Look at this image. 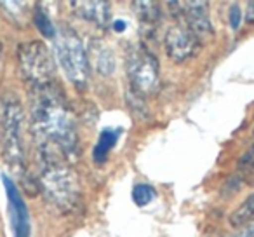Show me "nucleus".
<instances>
[{"instance_id": "2", "label": "nucleus", "mask_w": 254, "mask_h": 237, "mask_svg": "<svg viewBox=\"0 0 254 237\" xmlns=\"http://www.w3.org/2000/svg\"><path fill=\"white\" fill-rule=\"evenodd\" d=\"M39 183L46 199L61 213H71L80 206V183L63 156L39 150Z\"/></svg>"}, {"instance_id": "17", "label": "nucleus", "mask_w": 254, "mask_h": 237, "mask_svg": "<svg viewBox=\"0 0 254 237\" xmlns=\"http://www.w3.org/2000/svg\"><path fill=\"white\" fill-rule=\"evenodd\" d=\"M0 7H4V11L11 16L12 21H21L26 16V11H28L26 2H0Z\"/></svg>"}, {"instance_id": "4", "label": "nucleus", "mask_w": 254, "mask_h": 237, "mask_svg": "<svg viewBox=\"0 0 254 237\" xmlns=\"http://www.w3.org/2000/svg\"><path fill=\"white\" fill-rule=\"evenodd\" d=\"M2 150L7 164L25 176L26 149H25V112L16 98H9L4 103L2 112Z\"/></svg>"}, {"instance_id": "16", "label": "nucleus", "mask_w": 254, "mask_h": 237, "mask_svg": "<svg viewBox=\"0 0 254 237\" xmlns=\"http://www.w3.org/2000/svg\"><path fill=\"white\" fill-rule=\"evenodd\" d=\"M157 197L155 187H152L150 183H138L132 188V201L136 206L143 208V206H148L153 199Z\"/></svg>"}, {"instance_id": "1", "label": "nucleus", "mask_w": 254, "mask_h": 237, "mask_svg": "<svg viewBox=\"0 0 254 237\" xmlns=\"http://www.w3.org/2000/svg\"><path fill=\"white\" fill-rule=\"evenodd\" d=\"M32 131L39 150L56 152L68 162L77 157V121L58 84L32 89Z\"/></svg>"}, {"instance_id": "10", "label": "nucleus", "mask_w": 254, "mask_h": 237, "mask_svg": "<svg viewBox=\"0 0 254 237\" xmlns=\"http://www.w3.org/2000/svg\"><path fill=\"white\" fill-rule=\"evenodd\" d=\"M75 14L85 21H91L98 26H106L110 21V4L108 2H71Z\"/></svg>"}, {"instance_id": "21", "label": "nucleus", "mask_w": 254, "mask_h": 237, "mask_svg": "<svg viewBox=\"0 0 254 237\" xmlns=\"http://www.w3.org/2000/svg\"><path fill=\"white\" fill-rule=\"evenodd\" d=\"M112 26H113V30H115L117 33H122L124 30L127 28V23L124 21V19H115V21L112 23Z\"/></svg>"}, {"instance_id": "8", "label": "nucleus", "mask_w": 254, "mask_h": 237, "mask_svg": "<svg viewBox=\"0 0 254 237\" xmlns=\"http://www.w3.org/2000/svg\"><path fill=\"white\" fill-rule=\"evenodd\" d=\"M166 53L176 63H183V61L193 58L200 49V40L197 39L193 32L187 26L176 25L173 28H169V32L166 33Z\"/></svg>"}, {"instance_id": "11", "label": "nucleus", "mask_w": 254, "mask_h": 237, "mask_svg": "<svg viewBox=\"0 0 254 237\" xmlns=\"http://www.w3.org/2000/svg\"><path fill=\"white\" fill-rule=\"evenodd\" d=\"M87 56L91 58L96 70L101 75H105V77H110L115 72V56H113V51L105 42H101V40H92L89 44ZM91 61H89V65H91Z\"/></svg>"}, {"instance_id": "12", "label": "nucleus", "mask_w": 254, "mask_h": 237, "mask_svg": "<svg viewBox=\"0 0 254 237\" xmlns=\"http://www.w3.org/2000/svg\"><path fill=\"white\" fill-rule=\"evenodd\" d=\"M120 135H122V129L120 128H106L99 133L98 142H96L94 149H92V159L96 164H105L108 159V154L112 152V149L117 145Z\"/></svg>"}, {"instance_id": "19", "label": "nucleus", "mask_w": 254, "mask_h": 237, "mask_svg": "<svg viewBox=\"0 0 254 237\" xmlns=\"http://www.w3.org/2000/svg\"><path fill=\"white\" fill-rule=\"evenodd\" d=\"M233 237H254V220L246 223L244 227H239L237 232L233 234Z\"/></svg>"}, {"instance_id": "18", "label": "nucleus", "mask_w": 254, "mask_h": 237, "mask_svg": "<svg viewBox=\"0 0 254 237\" xmlns=\"http://www.w3.org/2000/svg\"><path fill=\"white\" fill-rule=\"evenodd\" d=\"M228 18H230V25H232V28L239 30L240 21H242V11H240V5L235 4V5H232V7H230Z\"/></svg>"}, {"instance_id": "9", "label": "nucleus", "mask_w": 254, "mask_h": 237, "mask_svg": "<svg viewBox=\"0 0 254 237\" xmlns=\"http://www.w3.org/2000/svg\"><path fill=\"white\" fill-rule=\"evenodd\" d=\"M181 16L187 21V28H190L198 40L212 37L214 28L207 14V2H185Z\"/></svg>"}, {"instance_id": "5", "label": "nucleus", "mask_w": 254, "mask_h": 237, "mask_svg": "<svg viewBox=\"0 0 254 237\" xmlns=\"http://www.w3.org/2000/svg\"><path fill=\"white\" fill-rule=\"evenodd\" d=\"M126 70L131 89L148 96L159 89V61L143 44H132L126 53Z\"/></svg>"}, {"instance_id": "14", "label": "nucleus", "mask_w": 254, "mask_h": 237, "mask_svg": "<svg viewBox=\"0 0 254 237\" xmlns=\"http://www.w3.org/2000/svg\"><path fill=\"white\" fill-rule=\"evenodd\" d=\"M253 220H254V194L249 195V197L242 202V206L237 208L235 211L232 213L230 223L239 229V227H244L246 223L253 222Z\"/></svg>"}, {"instance_id": "15", "label": "nucleus", "mask_w": 254, "mask_h": 237, "mask_svg": "<svg viewBox=\"0 0 254 237\" xmlns=\"http://www.w3.org/2000/svg\"><path fill=\"white\" fill-rule=\"evenodd\" d=\"M33 23H35L37 30H39L44 37H47V39H54V37H56V32H58L56 26L51 21L49 14H47L40 5H37V7L33 9Z\"/></svg>"}, {"instance_id": "13", "label": "nucleus", "mask_w": 254, "mask_h": 237, "mask_svg": "<svg viewBox=\"0 0 254 237\" xmlns=\"http://www.w3.org/2000/svg\"><path fill=\"white\" fill-rule=\"evenodd\" d=\"M132 7H134L139 23H143V25L153 26L159 21L160 9L159 4H155V2H132Z\"/></svg>"}, {"instance_id": "7", "label": "nucleus", "mask_w": 254, "mask_h": 237, "mask_svg": "<svg viewBox=\"0 0 254 237\" xmlns=\"http://www.w3.org/2000/svg\"><path fill=\"white\" fill-rule=\"evenodd\" d=\"M2 183L5 188V195L9 201V213H11V225L14 237H32V225H30V211L21 190L16 181L7 174H2Z\"/></svg>"}, {"instance_id": "20", "label": "nucleus", "mask_w": 254, "mask_h": 237, "mask_svg": "<svg viewBox=\"0 0 254 237\" xmlns=\"http://www.w3.org/2000/svg\"><path fill=\"white\" fill-rule=\"evenodd\" d=\"M246 21L254 25V2H249L247 4V11H246Z\"/></svg>"}, {"instance_id": "3", "label": "nucleus", "mask_w": 254, "mask_h": 237, "mask_svg": "<svg viewBox=\"0 0 254 237\" xmlns=\"http://www.w3.org/2000/svg\"><path fill=\"white\" fill-rule=\"evenodd\" d=\"M54 54L66 79L84 91L89 84V56L78 33L68 25H61L54 37Z\"/></svg>"}, {"instance_id": "6", "label": "nucleus", "mask_w": 254, "mask_h": 237, "mask_svg": "<svg viewBox=\"0 0 254 237\" xmlns=\"http://www.w3.org/2000/svg\"><path fill=\"white\" fill-rule=\"evenodd\" d=\"M18 58L23 77L30 84V89H39L56 84L53 56L42 42L32 40V42L21 44L18 51Z\"/></svg>"}]
</instances>
